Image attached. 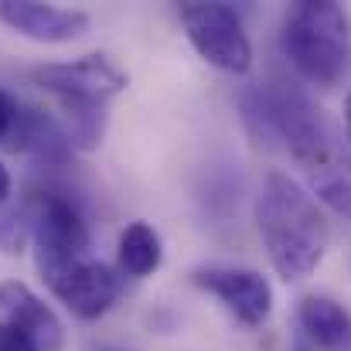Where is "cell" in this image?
Masks as SVG:
<instances>
[{
	"label": "cell",
	"instance_id": "cell-7",
	"mask_svg": "<svg viewBox=\"0 0 351 351\" xmlns=\"http://www.w3.org/2000/svg\"><path fill=\"white\" fill-rule=\"evenodd\" d=\"M41 280L82 321H99L103 314H110L113 304L119 300V293H123L119 269L106 266L103 259H93V256L72 259V263H65L62 269H55Z\"/></svg>",
	"mask_w": 351,
	"mask_h": 351
},
{
	"label": "cell",
	"instance_id": "cell-13",
	"mask_svg": "<svg viewBox=\"0 0 351 351\" xmlns=\"http://www.w3.org/2000/svg\"><path fill=\"white\" fill-rule=\"evenodd\" d=\"M21 117H24V106L0 86V143L10 147V150H14V136H17Z\"/></svg>",
	"mask_w": 351,
	"mask_h": 351
},
{
	"label": "cell",
	"instance_id": "cell-17",
	"mask_svg": "<svg viewBox=\"0 0 351 351\" xmlns=\"http://www.w3.org/2000/svg\"><path fill=\"white\" fill-rule=\"evenodd\" d=\"M290 351H311V345H307V341H297V345H293Z\"/></svg>",
	"mask_w": 351,
	"mask_h": 351
},
{
	"label": "cell",
	"instance_id": "cell-9",
	"mask_svg": "<svg viewBox=\"0 0 351 351\" xmlns=\"http://www.w3.org/2000/svg\"><path fill=\"white\" fill-rule=\"evenodd\" d=\"M0 24L41 45H65L89 31V14L38 0H0Z\"/></svg>",
	"mask_w": 351,
	"mask_h": 351
},
{
	"label": "cell",
	"instance_id": "cell-16",
	"mask_svg": "<svg viewBox=\"0 0 351 351\" xmlns=\"http://www.w3.org/2000/svg\"><path fill=\"white\" fill-rule=\"evenodd\" d=\"M345 133H348V147H351V89L345 96Z\"/></svg>",
	"mask_w": 351,
	"mask_h": 351
},
{
	"label": "cell",
	"instance_id": "cell-3",
	"mask_svg": "<svg viewBox=\"0 0 351 351\" xmlns=\"http://www.w3.org/2000/svg\"><path fill=\"white\" fill-rule=\"evenodd\" d=\"M34 86L58 99L69 117L72 147H99L106 130V103L126 89V72L103 51L82 55L75 62H48L31 72Z\"/></svg>",
	"mask_w": 351,
	"mask_h": 351
},
{
	"label": "cell",
	"instance_id": "cell-12",
	"mask_svg": "<svg viewBox=\"0 0 351 351\" xmlns=\"http://www.w3.org/2000/svg\"><path fill=\"white\" fill-rule=\"evenodd\" d=\"M117 263H119V276L143 280V276L157 273L160 263H164V242H160V235L154 232V226H147V222H130V226L119 232Z\"/></svg>",
	"mask_w": 351,
	"mask_h": 351
},
{
	"label": "cell",
	"instance_id": "cell-2",
	"mask_svg": "<svg viewBox=\"0 0 351 351\" xmlns=\"http://www.w3.org/2000/svg\"><path fill=\"white\" fill-rule=\"evenodd\" d=\"M256 229L273 269L287 283L311 276L331 242L321 205L283 171H269L263 178V188L256 195Z\"/></svg>",
	"mask_w": 351,
	"mask_h": 351
},
{
	"label": "cell",
	"instance_id": "cell-10",
	"mask_svg": "<svg viewBox=\"0 0 351 351\" xmlns=\"http://www.w3.org/2000/svg\"><path fill=\"white\" fill-rule=\"evenodd\" d=\"M0 311L3 321L17 324L41 351H62L65 345V328L58 314L21 280H3L0 283Z\"/></svg>",
	"mask_w": 351,
	"mask_h": 351
},
{
	"label": "cell",
	"instance_id": "cell-5",
	"mask_svg": "<svg viewBox=\"0 0 351 351\" xmlns=\"http://www.w3.org/2000/svg\"><path fill=\"white\" fill-rule=\"evenodd\" d=\"M181 24L191 48L219 72L245 75L252 69V41L242 27L239 10L229 3H184Z\"/></svg>",
	"mask_w": 351,
	"mask_h": 351
},
{
	"label": "cell",
	"instance_id": "cell-1",
	"mask_svg": "<svg viewBox=\"0 0 351 351\" xmlns=\"http://www.w3.org/2000/svg\"><path fill=\"white\" fill-rule=\"evenodd\" d=\"M242 119L259 143H280L300 174L311 198L351 222V147L304 89L293 82H263L239 96Z\"/></svg>",
	"mask_w": 351,
	"mask_h": 351
},
{
	"label": "cell",
	"instance_id": "cell-8",
	"mask_svg": "<svg viewBox=\"0 0 351 351\" xmlns=\"http://www.w3.org/2000/svg\"><path fill=\"white\" fill-rule=\"evenodd\" d=\"M195 287L212 293L242 328H263L273 314V287L259 269L249 266H198L191 273Z\"/></svg>",
	"mask_w": 351,
	"mask_h": 351
},
{
	"label": "cell",
	"instance_id": "cell-15",
	"mask_svg": "<svg viewBox=\"0 0 351 351\" xmlns=\"http://www.w3.org/2000/svg\"><path fill=\"white\" fill-rule=\"evenodd\" d=\"M10 188H14V181H10V171L3 167V160H0V208L10 202Z\"/></svg>",
	"mask_w": 351,
	"mask_h": 351
},
{
	"label": "cell",
	"instance_id": "cell-4",
	"mask_svg": "<svg viewBox=\"0 0 351 351\" xmlns=\"http://www.w3.org/2000/svg\"><path fill=\"white\" fill-rule=\"evenodd\" d=\"M280 48L317 89H335L351 69V14L335 0H300L283 14Z\"/></svg>",
	"mask_w": 351,
	"mask_h": 351
},
{
	"label": "cell",
	"instance_id": "cell-6",
	"mask_svg": "<svg viewBox=\"0 0 351 351\" xmlns=\"http://www.w3.org/2000/svg\"><path fill=\"white\" fill-rule=\"evenodd\" d=\"M31 242H34V266L41 276L62 269L72 259L89 256L93 235L89 222L79 212V205L65 195H45L38 205V215L31 222Z\"/></svg>",
	"mask_w": 351,
	"mask_h": 351
},
{
	"label": "cell",
	"instance_id": "cell-11",
	"mask_svg": "<svg viewBox=\"0 0 351 351\" xmlns=\"http://www.w3.org/2000/svg\"><path fill=\"white\" fill-rule=\"evenodd\" d=\"M297 321H300L304 338L317 348L338 351L351 345V314L335 297H324V293L304 297L300 311H297Z\"/></svg>",
	"mask_w": 351,
	"mask_h": 351
},
{
	"label": "cell",
	"instance_id": "cell-14",
	"mask_svg": "<svg viewBox=\"0 0 351 351\" xmlns=\"http://www.w3.org/2000/svg\"><path fill=\"white\" fill-rule=\"evenodd\" d=\"M0 351H41L17 324L10 321H0Z\"/></svg>",
	"mask_w": 351,
	"mask_h": 351
}]
</instances>
